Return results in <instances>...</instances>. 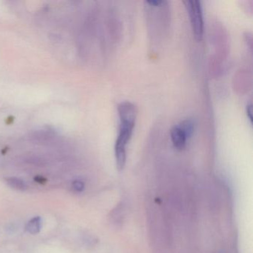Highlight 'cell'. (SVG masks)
Wrapping results in <instances>:
<instances>
[{
  "instance_id": "cell-1",
  "label": "cell",
  "mask_w": 253,
  "mask_h": 253,
  "mask_svg": "<svg viewBox=\"0 0 253 253\" xmlns=\"http://www.w3.org/2000/svg\"><path fill=\"white\" fill-rule=\"evenodd\" d=\"M120 118L119 134L115 145V160L120 171L124 169L126 163V147L132 135L137 119V106L130 101H124L118 105Z\"/></svg>"
},
{
  "instance_id": "cell-2",
  "label": "cell",
  "mask_w": 253,
  "mask_h": 253,
  "mask_svg": "<svg viewBox=\"0 0 253 253\" xmlns=\"http://www.w3.org/2000/svg\"><path fill=\"white\" fill-rule=\"evenodd\" d=\"M195 127V122L192 119L183 120L172 127L170 136L174 148L178 150L186 148L188 140L193 134Z\"/></svg>"
},
{
  "instance_id": "cell-3",
  "label": "cell",
  "mask_w": 253,
  "mask_h": 253,
  "mask_svg": "<svg viewBox=\"0 0 253 253\" xmlns=\"http://www.w3.org/2000/svg\"><path fill=\"white\" fill-rule=\"evenodd\" d=\"M185 7L190 18L191 25L195 40L201 41L204 36V17L201 2L191 0L184 1Z\"/></svg>"
},
{
  "instance_id": "cell-4",
  "label": "cell",
  "mask_w": 253,
  "mask_h": 253,
  "mask_svg": "<svg viewBox=\"0 0 253 253\" xmlns=\"http://www.w3.org/2000/svg\"><path fill=\"white\" fill-rule=\"evenodd\" d=\"M42 227V219L40 216L33 217L31 219L26 226V232L32 235L39 233Z\"/></svg>"
},
{
  "instance_id": "cell-5",
  "label": "cell",
  "mask_w": 253,
  "mask_h": 253,
  "mask_svg": "<svg viewBox=\"0 0 253 253\" xmlns=\"http://www.w3.org/2000/svg\"><path fill=\"white\" fill-rule=\"evenodd\" d=\"M5 182H6L7 184H8L10 187L12 188V189H16V190L24 192V191H26V189H28L27 184L25 183L24 180H22V179L18 178V177H6V178L5 179Z\"/></svg>"
},
{
  "instance_id": "cell-6",
  "label": "cell",
  "mask_w": 253,
  "mask_h": 253,
  "mask_svg": "<svg viewBox=\"0 0 253 253\" xmlns=\"http://www.w3.org/2000/svg\"><path fill=\"white\" fill-rule=\"evenodd\" d=\"M72 187L75 192H82L85 189V184L81 180H76L72 183Z\"/></svg>"
},
{
  "instance_id": "cell-7",
  "label": "cell",
  "mask_w": 253,
  "mask_h": 253,
  "mask_svg": "<svg viewBox=\"0 0 253 253\" xmlns=\"http://www.w3.org/2000/svg\"><path fill=\"white\" fill-rule=\"evenodd\" d=\"M247 117H248L249 119H250V122L252 123L253 121V117H252V105H249V106H247Z\"/></svg>"
},
{
  "instance_id": "cell-8",
  "label": "cell",
  "mask_w": 253,
  "mask_h": 253,
  "mask_svg": "<svg viewBox=\"0 0 253 253\" xmlns=\"http://www.w3.org/2000/svg\"><path fill=\"white\" fill-rule=\"evenodd\" d=\"M148 4L149 5H153V6H159L161 4L164 3L163 1H160V0H155V1H147Z\"/></svg>"
},
{
  "instance_id": "cell-9",
  "label": "cell",
  "mask_w": 253,
  "mask_h": 253,
  "mask_svg": "<svg viewBox=\"0 0 253 253\" xmlns=\"http://www.w3.org/2000/svg\"><path fill=\"white\" fill-rule=\"evenodd\" d=\"M36 180L37 181L39 182V183H42V182H43V178L41 177H36Z\"/></svg>"
}]
</instances>
